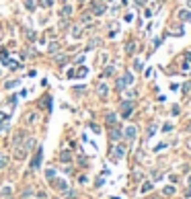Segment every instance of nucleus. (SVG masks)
I'll return each mask as SVG.
<instances>
[{"mask_svg":"<svg viewBox=\"0 0 191 199\" xmlns=\"http://www.w3.org/2000/svg\"><path fill=\"white\" fill-rule=\"evenodd\" d=\"M60 158H62V162H70L72 160V154L68 152V150H64V152L60 154Z\"/></svg>","mask_w":191,"mask_h":199,"instance_id":"9","label":"nucleus"},{"mask_svg":"<svg viewBox=\"0 0 191 199\" xmlns=\"http://www.w3.org/2000/svg\"><path fill=\"white\" fill-rule=\"evenodd\" d=\"M62 14H64V17H70V14H72V8H70V6H64V8H62Z\"/></svg>","mask_w":191,"mask_h":199,"instance_id":"21","label":"nucleus"},{"mask_svg":"<svg viewBox=\"0 0 191 199\" xmlns=\"http://www.w3.org/2000/svg\"><path fill=\"white\" fill-rule=\"evenodd\" d=\"M56 62H58V64H62V62H66V56H56Z\"/></svg>","mask_w":191,"mask_h":199,"instance_id":"27","label":"nucleus"},{"mask_svg":"<svg viewBox=\"0 0 191 199\" xmlns=\"http://www.w3.org/2000/svg\"><path fill=\"white\" fill-rule=\"evenodd\" d=\"M6 162H8V160H6V156H2V154H0V168H4Z\"/></svg>","mask_w":191,"mask_h":199,"instance_id":"24","label":"nucleus"},{"mask_svg":"<svg viewBox=\"0 0 191 199\" xmlns=\"http://www.w3.org/2000/svg\"><path fill=\"white\" fill-rule=\"evenodd\" d=\"M25 6H27L29 11H31V8H35V4H31V0H27V2H25Z\"/></svg>","mask_w":191,"mask_h":199,"instance_id":"29","label":"nucleus"},{"mask_svg":"<svg viewBox=\"0 0 191 199\" xmlns=\"http://www.w3.org/2000/svg\"><path fill=\"white\" fill-rule=\"evenodd\" d=\"M41 158H43V150H41V148H37V150H35L33 160H31V168H33V170H37V168L41 166Z\"/></svg>","mask_w":191,"mask_h":199,"instance_id":"3","label":"nucleus"},{"mask_svg":"<svg viewBox=\"0 0 191 199\" xmlns=\"http://www.w3.org/2000/svg\"><path fill=\"white\" fill-rule=\"evenodd\" d=\"M41 6H52V2L49 0H41Z\"/></svg>","mask_w":191,"mask_h":199,"instance_id":"35","label":"nucleus"},{"mask_svg":"<svg viewBox=\"0 0 191 199\" xmlns=\"http://www.w3.org/2000/svg\"><path fill=\"white\" fill-rule=\"evenodd\" d=\"M97 93H99V96H103V99H105V96H107V93H109V90H107V84H99V86H97Z\"/></svg>","mask_w":191,"mask_h":199,"instance_id":"7","label":"nucleus"},{"mask_svg":"<svg viewBox=\"0 0 191 199\" xmlns=\"http://www.w3.org/2000/svg\"><path fill=\"white\" fill-rule=\"evenodd\" d=\"M136 133H138V129L134 125H127L125 127V138H130V140H136Z\"/></svg>","mask_w":191,"mask_h":199,"instance_id":"5","label":"nucleus"},{"mask_svg":"<svg viewBox=\"0 0 191 199\" xmlns=\"http://www.w3.org/2000/svg\"><path fill=\"white\" fill-rule=\"evenodd\" d=\"M189 185H191V176H189Z\"/></svg>","mask_w":191,"mask_h":199,"instance_id":"40","label":"nucleus"},{"mask_svg":"<svg viewBox=\"0 0 191 199\" xmlns=\"http://www.w3.org/2000/svg\"><path fill=\"white\" fill-rule=\"evenodd\" d=\"M107 123H109V125H115V113H107Z\"/></svg>","mask_w":191,"mask_h":199,"instance_id":"15","label":"nucleus"},{"mask_svg":"<svg viewBox=\"0 0 191 199\" xmlns=\"http://www.w3.org/2000/svg\"><path fill=\"white\" fill-rule=\"evenodd\" d=\"M127 84H134V76H132V72H125L121 78H117V80H115V88H117V90H124Z\"/></svg>","mask_w":191,"mask_h":199,"instance_id":"1","label":"nucleus"},{"mask_svg":"<svg viewBox=\"0 0 191 199\" xmlns=\"http://www.w3.org/2000/svg\"><path fill=\"white\" fill-rule=\"evenodd\" d=\"M8 103H11V105L14 107V105H17V96H11V99H8Z\"/></svg>","mask_w":191,"mask_h":199,"instance_id":"31","label":"nucleus"},{"mask_svg":"<svg viewBox=\"0 0 191 199\" xmlns=\"http://www.w3.org/2000/svg\"><path fill=\"white\" fill-rule=\"evenodd\" d=\"M144 17H146V19H150V17H152V11H148V8H146V11H144Z\"/></svg>","mask_w":191,"mask_h":199,"instance_id":"33","label":"nucleus"},{"mask_svg":"<svg viewBox=\"0 0 191 199\" xmlns=\"http://www.w3.org/2000/svg\"><path fill=\"white\" fill-rule=\"evenodd\" d=\"M78 183H80V185H84V183H86V176L80 175V176H78Z\"/></svg>","mask_w":191,"mask_h":199,"instance_id":"28","label":"nucleus"},{"mask_svg":"<svg viewBox=\"0 0 191 199\" xmlns=\"http://www.w3.org/2000/svg\"><path fill=\"white\" fill-rule=\"evenodd\" d=\"M124 156H125V146H124V144H117V146H115V152L111 154V160H113V162H117V160H121Z\"/></svg>","mask_w":191,"mask_h":199,"instance_id":"2","label":"nucleus"},{"mask_svg":"<svg viewBox=\"0 0 191 199\" xmlns=\"http://www.w3.org/2000/svg\"><path fill=\"white\" fill-rule=\"evenodd\" d=\"M86 74H89V70H86L84 66H82V68H80V70L76 72V76H80V78H82V76H86Z\"/></svg>","mask_w":191,"mask_h":199,"instance_id":"20","label":"nucleus"},{"mask_svg":"<svg viewBox=\"0 0 191 199\" xmlns=\"http://www.w3.org/2000/svg\"><path fill=\"white\" fill-rule=\"evenodd\" d=\"M92 12H95V14H103V12H105V4H97V6H92Z\"/></svg>","mask_w":191,"mask_h":199,"instance_id":"11","label":"nucleus"},{"mask_svg":"<svg viewBox=\"0 0 191 199\" xmlns=\"http://www.w3.org/2000/svg\"><path fill=\"white\" fill-rule=\"evenodd\" d=\"M78 2H86V0H78Z\"/></svg>","mask_w":191,"mask_h":199,"instance_id":"39","label":"nucleus"},{"mask_svg":"<svg viewBox=\"0 0 191 199\" xmlns=\"http://www.w3.org/2000/svg\"><path fill=\"white\" fill-rule=\"evenodd\" d=\"M45 176H47V181H54V179H56V170H54V168H47V170H45Z\"/></svg>","mask_w":191,"mask_h":199,"instance_id":"12","label":"nucleus"},{"mask_svg":"<svg viewBox=\"0 0 191 199\" xmlns=\"http://www.w3.org/2000/svg\"><path fill=\"white\" fill-rule=\"evenodd\" d=\"M171 129H173V125H171V123H167V125L162 127V131H171Z\"/></svg>","mask_w":191,"mask_h":199,"instance_id":"34","label":"nucleus"},{"mask_svg":"<svg viewBox=\"0 0 191 199\" xmlns=\"http://www.w3.org/2000/svg\"><path fill=\"white\" fill-rule=\"evenodd\" d=\"M0 60H2V64H11V60H8V54H6V51H0Z\"/></svg>","mask_w":191,"mask_h":199,"instance_id":"16","label":"nucleus"},{"mask_svg":"<svg viewBox=\"0 0 191 199\" xmlns=\"http://www.w3.org/2000/svg\"><path fill=\"white\" fill-rule=\"evenodd\" d=\"M2 121H8V115H4V113H0V123Z\"/></svg>","mask_w":191,"mask_h":199,"instance_id":"30","label":"nucleus"},{"mask_svg":"<svg viewBox=\"0 0 191 199\" xmlns=\"http://www.w3.org/2000/svg\"><path fill=\"white\" fill-rule=\"evenodd\" d=\"M23 148H25V150H31V148H35V140H31V138H29V140L25 142V146H23Z\"/></svg>","mask_w":191,"mask_h":199,"instance_id":"14","label":"nucleus"},{"mask_svg":"<svg viewBox=\"0 0 191 199\" xmlns=\"http://www.w3.org/2000/svg\"><path fill=\"white\" fill-rule=\"evenodd\" d=\"M72 37H74V39H80V37H82V29H80L78 25L72 29Z\"/></svg>","mask_w":191,"mask_h":199,"instance_id":"10","label":"nucleus"},{"mask_svg":"<svg viewBox=\"0 0 191 199\" xmlns=\"http://www.w3.org/2000/svg\"><path fill=\"white\" fill-rule=\"evenodd\" d=\"M121 109H124V117H130V113H132V109H134L132 101H124V103H121Z\"/></svg>","mask_w":191,"mask_h":199,"instance_id":"4","label":"nucleus"},{"mask_svg":"<svg viewBox=\"0 0 191 199\" xmlns=\"http://www.w3.org/2000/svg\"><path fill=\"white\" fill-rule=\"evenodd\" d=\"M17 84H19V80H11V82H6V86H4V88H6V90H11V88H14Z\"/></svg>","mask_w":191,"mask_h":199,"instance_id":"19","label":"nucleus"},{"mask_svg":"<svg viewBox=\"0 0 191 199\" xmlns=\"http://www.w3.org/2000/svg\"><path fill=\"white\" fill-rule=\"evenodd\" d=\"M134 68H136V70H142V60H136V62H134Z\"/></svg>","mask_w":191,"mask_h":199,"instance_id":"25","label":"nucleus"},{"mask_svg":"<svg viewBox=\"0 0 191 199\" xmlns=\"http://www.w3.org/2000/svg\"><path fill=\"white\" fill-rule=\"evenodd\" d=\"M162 193H164V195H173V193H175V187H164Z\"/></svg>","mask_w":191,"mask_h":199,"instance_id":"23","label":"nucleus"},{"mask_svg":"<svg viewBox=\"0 0 191 199\" xmlns=\"http://www.w3.org/2000/svg\"><path fill=\"white\" fill-rule=\"evenodd\" d=\"M160 41H162V37H156V39H154V47L160 45Z\"/></svg>","mask_w":191,"mask_h":199,"instance_id":"32","label":"nucleus"},{"mask_svg":"<svg viewBox=\"0 0 191 199\" xmlns=\"http://www.w3.org/2000/svg\"><path fill=\"white\" fill-rule=\"evenodd\" d=\"M0 193H2L4 197H8V195H11V187H4V189H2V191H0Z\"/></svg>","mask_w":191,"mask_h":199,"instance_id":"26","label":"nucleus"},{"mask_svg":"<svg viewBox=\"0 0 191 199\" xmlns=\"http://www.w3.org/2000/svg\"><path fill=\"white\" fill-rule=\"evenodd\" d=\"M154 131H156V123H150V127L146 129V133H148V138H152L154 136Z\"/></svg>","mask_w":191,"mask_h":199,"instance_id":"13","label":"nucleus"},{"mask_svg":"<svg viewBox=\"0 0 191 199\" xmlns=\"http://www.w3.org/2000/svg\"><path fill=\"white\" fill-rule=\"evenodd\" d=\"M160 4H162V0H156V8H160Z\"/></svg>","mask_w":191,"mask_h":199,"instance_id":"36","label":"nucleus"},{"mask_svg":"<svg viewBox=\"0 0 191 199\" xmlns=\"http://www.w3.org/2000/svg\"><path fill=\"white\" fill-rule=\"evenodd\" d=\"M134 49H136V43H134V41H130V43L125 45V51H127V54H134Z\"/></svg>","mask_w":191,"mask_h":199,"instance_id":"17","label":"nucleus"},{"mask_svg":"<svg viewBox=\"0 0 191 199\" xmlns=\"http://www.w3.org/2000/svg\"><path fill=\"white\" fill-rule=\"evenodd\" d=\"M179 19L183 21V23H187V21L191 19V12L187 11V8H183V11H179Z\"/></svg>","mask_w":191,"mask_h":199,"instance_id":"6","label":"nucleus"},{"mask_svg":"<svg viewBox=\"0 0 191 199\" xmlns=\"http://www.w3.org/2000/svg\"><path fill=\"white\" fill-rule=\"evenodd\" d=\"M187 197H191V187H189V189H187Z\"/></svg>","mask_w":191,"mask_h":199,"instance_id":"37","label":"nucleus"},{"mask_svg":"<svg viewBox=\"0 0 191 199\" xmlns=\"http://www.w3.org/2000/svg\"><path fill=\"white\" fill-rule=\"evenodd\" d=\"M150 189H152V183H144V185H142V193H146Z\"/></svg>","mask_w":191,"mask_h":199,"instance_id":"22","label":"nucleus"},{"mask_svg":"<svg viewBox=\"0 0 191 199\" xmlns=\"http://www.w3.org/2000/svg\"><path fill=\"white\" fill-rule=\"evenodd\" d=\"M187 8H191V0H187Z\"/></svg>","mask_w":191,"mask_h":199,"instance_id":"38","label":"nucleus"},{"mask_svg":"<svg viewBox=\"0 0 191 199\" xmlns=\"http://www.w3.org/2000/svg\"><path fill=\"white\" fill-rule=\"evenodd\" d=\"M121 136H124V133H121V129H119V127H113L111 129V140H119Z\"/></svg>","mask_w":191,"mask_h":199,"instance_id":"8","label":"nucleus"},{"mask_svg":"<svg viewBox=\"0 0 191 199\" xmlns=\"http://www.w3.org/2000/svg\"><path fill=\"white\" fill-rule=\"evenodd\" d=\"M47 49H49V54H56V49H58V43H56V41H52V43L47 45Z\"/></svg>","mask_w":191,"mask_h":199,"instance_id":"18","label":"nucleus"}]
</instances>
